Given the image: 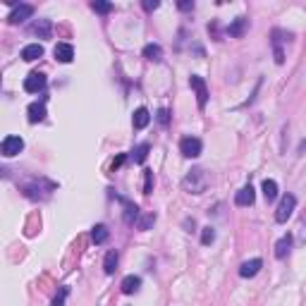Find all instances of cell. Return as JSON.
Here are the masks:
<instances>
[{
	"label": "cell",
	"mask_w": 306,
	"mask_h": 306,
	"mask_svg": "<svg viewBox=\"0 0 306 306\" xmlns=\"http://www.w3.org/2000/svg\"><path fill=\"white\" fill-rule=\"evenodd\" d=\"M208 184H211V177H208V172L203 168L189 170L187 177L182 180V187H184V191H189V194H203L208 189Z\"/></svg>",
	"instance_id": "cell-1"
},
{
	"label": "cell",
	"mask_w": 306,
	"mask_h": 306,
	"mask_svg": "<svg viewBox=\"0 0 306 306\" xmlns=\"http://www.w3.org/2000/svg\"><path fill=\"white\" fill-rule=\"evenodd\" d=\"M294 208H297V196L294 194H285L282 201H280L278 211H275V220L278 223H287L289 218H292V213H294Z\"/></svg>",
	"instance_id": "cell-2"
},
{
	"label": "cell",
	"mask_w": 306,
	"mask_h": 306,
	"mask_svg": "<svg viewBox=\"0 0 306 306\" xmlns=\"http://www.w3.org/2000/svg\"><path fill=\"white\" fill-rule=\"evenodd\" d=\"M189 86L194 89V93H196L198 108L203 110V108H206V103H208V86H206V81H203V77L191 74V77H189Z\"/></svg>",
	"instance_id": "cell-3"
},
{
	"label": "cell",
	"mask_w": 306,
	"mask_h": 306,
	"mask_svg": "<svg viewBox=\"0 0 306 306\" xmlns=\"http://www.w3.org/2000/svg\"><path fill=\"white\" fill-rule=\"evenodd\" d=\"M22 148H24V139H22V136H15V134L5 136L3 144H0V153H3L5 158H12V156L22 153Z\"/></svg>",
	"instance_id": "cell-4"
},
{
	"label": "cell",
	"mask_w": 306,
	"mask_h": 306,
	"mask_svg": "<svg viewBox=\"0 0 306 306\" xmlns=\"http://www.w3.org/2000/svg\"><path fill=\"white\" fill-rule=\"evenodd\" d=\"M201 148H203V144H201V139H196V136H184L180 141V153L184 158H198L201 156Z\"/></svg>",
	"instance_id": "cell-5"
},
{
	"label": "cell",
	"mask_w": 306,
	"mask_h": 306,
	"mask_svg": "<svg viewBox=\"0 0 306 306\" xmlns=\"http://www.w3.org/2000/svg\"><path fill=\"white\" fill-rule=\"evenodd\" d=\"M34 15V5H27V3H19V5H15V10L10 12L8 22L10 24H22L24 19H29Z\"/></svg>",
	"instance_id": "cell-6"
},
{
	"label": "cell",
	"mask_w": 306,
	"mask_h": 306,
	"mask_svg": "<svg viewBox=\"0 0 306 306\" xmlns=\"http://www.w3.org/2000/svg\"><path fill=\"white\" fill-rule=\"evenodd\" d=\"M45 89V74L43 72H31L24 79V91L27 93H38V91Z\"/></svg>",
	"instance_id": "cell-7"
},
{
	"label": "cell",
	"mask_w": 306,
	"mask_h": 306,
	"mask_svg": "<svg viewBox=\"0 0 306 306\" xmlns=\"http://www.w3.org/2000/svg\"><path fill=\"white\" fill-rule=\"evenodd\" d=\"M29 31L38 38H50V34H53V24H50V19H36V22L29 27Z\"/></svg>",
	"instance_id": "cell-8"
},
{
	"label": "cell",
	"mask_w": 306,
	"mask_h": 306,
	"mask_svg": "<svg viewBox=\"0 0 306 306\" xmlns=\"http://www.w3.org/2000/svg\"><path fill=\"white\" fill-rule=\"evenodd\" d=\"M53 55H55V60H58V63H63V65L72 63V60H74L72 43H58V45H55V50H53Z\"/></svg>",
	"instance_id": "cell-9"
},
{
	"label": "cell",
	"mask_w": 306,
	"mask_h": 306,
	"mask_svg": "<svg viewBox=\"0 0 306 306\" xmlns=\"http://www.w3.org/2000/svg\"><path fill=\"white\" fill-rule=\"evenodd\" d=\"M253 201H256V191H253L251 184L242 187V189L234 194V203H237V206H251Z\"/></svg>",
	"instance_id": "cell-10"
},
{
	"label": "cell",
	"mask_w": 306,
	"mask_h": 306,
	"mask_svg": "<svg viewBox=\"0 0 306 306\" xmlns=\"http://www.w3.org/2000/svg\"><path fill=\"white\" fill-rule=\"evenodd\" d=\"M246 29H249V19L246 17H237L227 27V36H232V38H242L244 34H246Z\"/></svg>",
	"instance_id": "cell-11"
},
{
	"label": "cell",
	"mask_w": 306,
	"mask_h": 306,
	"mask_svg": "<svg viewBox=\"0 0 306 306\" xmlns=\"http://www.w3.org/2000/svg\"><path fill=\"white\" fill-rule=\"evenodd\" d=\"M38 58H43V45L41 43H29L22 48V60H27V63H34Z\"/></svg>",
	"instance_id": "cell-12"
},
{
	"label": "cell",
	"mask_w": 306,
	"mask_h": 306,
	"mask_svg": "<svg viewBox=\"0 0 306 306\" xmlns=\"http://www.w3.org/2000/svg\"><path fill=\"white\" fill-rule=\"evenodd\" d=\"M261 268H263L261 259H251V261H244L242 266H239V275H242V278H253Z\"/></svg>",
	"instance_id": "cell-13"
},
{
	"label": "cell",
	"mask_w": 306,
	"mask_h": 306,
	"mask_svg": "<svg viewBox=\"0 0 306 306\" xmlns=\"http://www.w3.org/2000/svg\"><path fill=\"white\" fill-rule=\"evenodd\" d=\"M27 115H29V122L31 125H36V122H43L45 120V106H43V100L41 103H31L27 108Z\"/></svg>",
	"instance_id": "cell-14"
},
{
	"label": "cell",
	"mask_w": 306,
	"mask_h": 306,
	"mask_svg": "<svg viewBox=\"0 0 306 306\" xmlns=\"http://www.w3.org/2000/svg\"><path fill=\"white\" fill-rule=\"evenodd\" d=\"M139 287H141V278H136V275H127V278L120 282L122 294H134V292H139Z\"/></svg>",
	"instance_id": "cell-15"
},
{
	"label": "cell",
	"mask_w": 306,
	"mask_h": 306,
	"mask_svg": "<svg viewBox=\"0 0 306 306\" xmlns=\"http://www.w3.org/2000/svg\"><path fill=\"white\" fill-rule=\"evenodd\" d=\"M148 122H151V113H148L146 108H136L134 115H132V125H134V129H144Z\"/></svg>",
	"instance_id": "cell-16"
},
{
	"label": "cell",
	"mask_w": 306,
	"mask_h": 306,
	"mask_svg": "<svg viewBox=\"0 0 306 306\" xmlns=\"http://www.w3.org/2000/svg\"><path fill=\"white\" fill-rule=\"evenodd\" d=\"M122 206H125V213H122V220H125L127 225H134L136 220H139V208L132 203V201H125L122 198Z\"/></svg>",
	"instance_id": "cell-17"
},
{
	"label": "cell",
	"mask_w": 306,
	"mask_h": 306,
	"mask_svg": "<svg viewBox=\"0 0 306 306\" xmlns=\"http://www.w3.org/2000/svg\"><path fill=\"white\" fill-rule=\"evenodd\" d=\"M292 249V234H285V237H280L278 244H275V256L278 259H285Z\"/></svg>",
	"instance_id": "cell-18"
},
{
	"label": "cell",
	"mask_w": 306,
	"mask_h": 306,
	"mask_svg": "<svg viewBox=\"0 0 306 306\" xmlns=\"http://www.w3.org/2000/svg\"><path fill=\"white\" fill-rule=\"evenodd\" d=\"M144 58L146 60H151V63H161L163 60V48L158 43H148L144 48Z\"/></svg>",
	"instance_id": "cell-19"
},
{
	"label": "cell",
	"mask_w": 306,
	"mask_h": 306,
	"mask_svg": "<svg viewBox=\"0 0 306 306\" xmlns=\"http://www.w3.org/2000/svg\"><path fill=\"white\" fill-rule=\"evenodd\" d=\"M261 189H263L266 201H275V198H278V182H275V180H263Z\"/></svg>",
	"instance_id": "cell-20"
},
{
	"label": "cell",
	"mask_w": 306,
	"mask_h": 306,
	"mask_svg": "<svg viewBox=\"0 0 306 306\" xmlns=\"http://www.w3.org/2000/svg\"><path fill=\"white\" fill-rule=\"evenodd\" d=\"M108 227L106 225H93V230H91V239H93V244H106L108 242Z\"/></svg>",
	"instance_id": "cell-21"
},
{
	"label": "cell",
	"mask_w": 306,
	"mask_h": 306,
	"mask_svg": "<svg viewBox=\"0 0 306 306\" xmlns=\"http://www.w3.org/2000/svg\"><path fill=\"white\" fill-rule=\"evenodd\" d=\"M117 261H120V256L117 251H108L106 253V261H103V270H106V275H113L117 270Z\"/></svg>",
	"instance_id": "cell-22"
},
{
	"label": "cell",
	"mask_w": 306,
	"mask_h": 306,
	"mask_svg": "<svg viewBox=\"0 0 306 306\" xmlns=\"http://www.w3.org/2000/svg\"><path fill=\"white\" fill-rule=\"evenodd\" d=\"M148 151H151V146H148V144H139V146H134V151H132V161L141 165V163L146 161Z\"/></svg>",
	"instance_id": "cell-23"
},
{
	"label": "cell",
	"mask_w": 306,
	"mask_h": 306,
	"mask_svg": "<svg viewBox=\"0 0 306 306\" xmlns=\"http://www.w3.org/2000/svg\"><path fill=\"white\" fill-rule=\"evenodd\" d=\"M153 223H156V213H146V216H141L139 218V223H136V225H139V230H141V232H146V230H151V225Z\"/></svg>",
	"instance_id": "cell-24"
},
{
	"label": "cell",
	"mask_w": 306,
	"mask_h": 306,
	"mask_svg": "<svg viewBox=\"0 0 306 306\" xmlns=\"http://www.w3.org/2000/svg\"><path fill=\"white\" fill-rule=\"evenodd\" d=\"M153 187H156V177H153V170H144V194H151Z\"/></svg>",
	"instance_id": "cell-25"
},
{
	"label": "cell",
	"mask_w": 306,
	"mask_h": 306,
	"mask_svg": "<svg viewBox=\"0 0 306 306\" xmlns=\"http://www.w3.org/2000/svg\"><path fill=\"white\" fill-rule=\"evenodd\" d=\"M91 10H93V12H100V15H108L110 10H113V5H110V3H103V0H93V3H91Z\"/></svg>",
	"instance_id": "cell-26"
},
{
	"label": "cell",
	"mask_w": 306,
	"mask_h": 306,
	"mask_svg": "<svg viewBox=\"0 0 306 306\" xmlns=\"http://www.w3.org/2000/svg\"><path fill=\"white\" fill-rule=\"evenodd\" d=\"M213 239H216V232H213V227H203V232H201V242L206 244H213Z\"/></svg>",
	"instance_id": "cell-27"
},
{
	"label": "cell",
	"mask_w": 306,
	"mask_h": 306,
	"mask_svg": "<svg viewBox=\"0 0 306 306\" xmlns=\"http://www.w3.org/2000/svg\"><path fill=\"white\" fill-rule=\"evenodd\" d=\"M67 292H70V289H67V287H63V289H60V294H58V297L53 299V306H63V304H65V297H67Z\"/></svg>",
	"instance_id": "cell-28"
},
{
	"label": "cell",
	"mask_w": 306,
	"mask_h": 306,
	"mask_svg": "<svg viewBox=\"0 0 306 306\" xmlns=\"http://www.w3.org/2000/svg\"><path fill=\"white\" fill-rule=\"evenodd\" d=\"M158 122H161L163 127H165V125H168V122H170V113H168V110H165V108H161V110H158Z\"/></svg>",
	"instance_id": "cell-29"
},
{
	"label": "cell",
	"mask_w": 306,
	"mask_h": 306,
	"mask_svg": "<svg viewBox=\"0 0 306 306\" xmlns=\"http://www.w3.org/2000/svg\"><path fill=\"white\" fill-rule=\"evenodd\" d=\"M161 8V3L158 0H144V10L146 12H153V10H158Z\"/></svg>",
	"instance_id": "cell-30"
},
{
	"label": "cell",
	"mask_w": 306,
	"mask_h": 306,
	"mask_svg": "<svg viewBox=\"0 0 306 306\" xmlns=\"http://www.w3.org/2000/svg\"><path fill=\"white\" fill-rule=\"evenodd\" d=\"M125 158H127V156H125V153H120V156H117V158H115V161H113V163H110V170H113V172H115V170H117V168H120V165H122V163H125Z\"/></svg>",
	"instance_id": "cell-31"
},
{
	"label": "cell",
	"mask_w": 306,
	"mask_h": 306,
	"mask_svg": "<svg viewBox=\"0 0 306 306\" xmlns=\"http://www.w3.org/2000/svg\"><path fill=\"white\" fill-rule=\"evenodd\" d=\"M177 8H180L182 12H189V10H194V3H191V0H180Z\"/></svg>",
	"instance_id": "cell-32"
}]
</instances>
